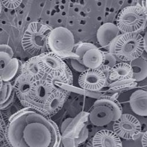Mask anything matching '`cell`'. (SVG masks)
Here are the masks:
<instances>
[{"label": "cell", "instance_id": "6da1fadb", "mask_svg": "<svg viewBox=\"0 0 147 147\" xmlns=\"http://www.w3.org/2000/svg\"><path fill=\"white\" fill-rule=\"evenodd\" d=\"M5 140L9 147H64L55 122L32 108H24L10 117Z\"/></svg>", "mask_w": 147, "mask_h": 147}, {"label": "cell", "instance_id": "7a4b0ae2", "mask_svg": "<svg viewBox=\"0 0 147 147\" xmlns=\"http://www.w3.org/2000/svg\"><path fill=\"white\" fill-rule=\"evenodd\" d=\"M122 114L121 104L115 98L104 96L95 101L88 112V118L94 126L104 127L118 120Z\"/></svg>", "mask_w": 147, "mask_h": 147}, {"label": "cell", "instance_id": "3957f363", "mask_svg": "<svg viewBox=\"0 0 147 147\" xmlns=\"http://www.w3.org/2000/svg\"><path fill=\"white\" fill-rule=\"evenodd\" d=\"M52 30L50 26L41 22L30 23L22 38L24 50L32 57L50 52L47 47V40Z\"/></svg>", "mask_w": 147, "mask_h": 147}, {"label": "cell", "instance_id": "277c9868", "mask_svg": "<svg viewBox=\"0 0 147 147\" xmlns=\"http://www.w3.org/2000/svg\"><path fill=\"white\" fill-rule=\"evenodd\" d=\"M145 51L143 36L139 33L122 34L114 45V54L122 61H131L141 57Z\"/></svg>", "mask_w": 147, "mask_h": 147}, {"label": "cell", "instance_id": "5b68a950", "mask_svg": "<svg viewBox=\"0 0 147 147\" xmlns=\"http://www.w3.org/2000/svg\"><path fill=\"white\" fill-rule=\"evenodd\" d=\"M47 47L49 51L62 58L77 57L74 53L76 47L74 36L66 28L59 27L53 29L48 36Z\"/></svg>", "mask_w": 147, "mask_h": 147}, {"label": "cell", "instance_id": "8992f818", "mask_svg": "<svg viewBox=\"0 0 147 147\" xmlns=\"http://www.w3.org/2000/svg\"><path fill=\"white\" fill-rule=\"evenodd\" d=\"M147 14L142 7L128 6L122 9L117 18V26L122 34L138 33L145 26Z\"/></svg>", "mask_w": 147, "mask_h": 147}, {"label": "cell", "instance_id": "52a82bcc", "mask_svg": "<svg viewBox=\"0 0 147 147\" xmlns=\"http://www.w3.org/2000/svg\"><path fill=\"white\" fill-rule=\"evenodd\" d=\"M113 129L119 138L131 140L140 134L141 125L134 116L122 114L118 120L114 122Z\"/></svg>", "mask_w": 147, "mask_h": 147}, {"label": "cell", "instance_id": "ba28073f", "mask_svg": "<svg viewBox=\"0 0 147 147\" xmlns=\"http://www.w3.org/2000/svg\"><path fill=\"white\" fill-rule=\"evenodd\" d=\"M107 79L100 69H88L81 73L78 78L80 87L85 90L96 91L102 89L106 84Z\"/></svg>", "mask_w": 147, "mask_h": 147}, {"label": "cell", "instance_id": "9c48e42d", "mask_svg": "<svg viewBox=\"0 0 147 147\" xmlns=\"http://www.w3.org/2000/svg\"><path fill=\"white\" fill-rule=\"evenodd\" d=\"M122 34L115 24L105 23L97 31L96 37L100 45L114 54V45Z\"/></svg>", "mask_w": 147, "mask_h": 147}, {"label": "cell", "instance_id": "30bf717a", "mask_svg": "<svg viewBox=\"0 0 147 147\" xmlns=\"http://www.w3.org/2000/svg\"><path fill=\"white\" fill-rule=\"evenodd\" d=\"M57 89L51 86L45 79L36 81L30 92V98L33 104V108L42 113L43 106L45 101L50 95Z\"/></svg>", "mask_w": 147, "mask_h": 147}, {"label": "cell", "instance_id": "8fae6325", "mask_svg": "<svg viewBox=\"0 0 147 147\" xmlns=\"http://www.w3.org/2000/svg\"><path fill=\"white\" fill-rule=\"evenodd\" d=\"M69 94L70 92L68 90L62 87L54 91L45 101L42 113L49 117L55 115L63 108Z\"/></svg>", "mask_w": 147, "mask_h": 147}, {"label": "cell", "instance_id": "7c38bea8", "mask_svg": "<svg viewBox=\"0 0 147 147\" xmlns=\"http://www.w3.org/2000/svg\"><path fill=\"white\" fill-rule=\"evenodd\" d=\"M36 81L29 76L20 74L14 83L16 96L24 108H33L30 98V92L32 85Z\"/></svg>", "mask_w": 147, "mask_h": 147}, {"label": "cell", "instance_id": "4fadbf2b", "mask_svg": "<svg viewBox=\"0 0 147 147\" xmlns=\"http://www.w3.org/2000/svg\"><path fill=\"white\" fill-rule=\"evenodd\" d=\"M0 78L5 82H11L14 79L18 72L21 73L22 63L16 58L12 57L8 54L0 53Z\"/></svg>", "mask_w": 147, "mask_h": 147}, {"label": "cell", "instance_id": "5bb4252c", "mask_svg": "<svg viewBox=\"0 0 147 147\" xmlns=\"http://www.w3.org/2000/svg\"><path fill=\"white\" fill-rule=\"evenodd\" d=\"M104 58V52L95 46L78 55L77 59L87 69H98L103 64Z\"/></svg>", "mask_w": 147, "mask_h": 147}, {"label": "cell", "instance_id": "9a60e30c", "mask_svg": "<svg viewBox=\"0 0 147 147\" xmlns=\"http://www.w3.org/2000/svg\"><path fill=\"white\" fill-rule=\"evenodd\" d=\"M21 74L29 76L35 81L45 79L47 76L39 56L32 57L22 63Z\"/></svg>", "mask_w": 147, "mask_h": 147}, {"label": "cell", "instance_id": "2e32d148", "mask_svg": "<svg viewBox=\"0 0 147 147\" xmlns=\"http://www.w3.org/2000/svg\"><path fill=\"white\" fill-rule=\"evenodd\" d=\"M39 57L47 76L52 72L65 70L68 68L62 58L52 52L44 53Z\"/></svg>", "mask_w": 147, "mask_h": 147}, {"label": "cell", "instance_id": "e0dca14e", "mask_svg": "<svg viewBox=\"0 0 147 147\" xmlns=\"http://www.w3.org/2000/svg\"><path fill=\"white\" fill-rule=\"evenodd\" d=\"M93 147H122L120 138L113 131L103 129L97 132L92 138Z\"/></svg>", "mask_w": 147, "mask_h": 147}, {"label": "cell", "instance_id": "ac0fdd59", "mask_svg": "<svg viewBox=\"0 0 147 147\" xmlns=\"http://www.w3.org/2000/svg\"><path fill=\"white\" fill-rule=\"evenodd\" d=\"M132 111L141 117H147V92L138 90L134 92L129 98Z\"/></svg>", "mask_w": 147, "mask_h": 147}, {"label": "cell", "instance_id": "d6986e66", "mask_svg": "<svg viewBox=\"0 0 147 147\" xmlns=\"http://www.w3.org/2000/svg\"><path fill=\"white\" fill-rule=\"evenodd\" d=\"M45 79L51 86L55 88L61 87L60 86L63 84L73 85V75L69 67L65 70L49 74Z\"/></svg>", "mask_w": 147, "mask_h": 147}, {"label": "cell", "instance_id": "ffe728a7", "mask_svg": "<svg viewBox=\"0 0 147 147\" xmlns=\"http://www.w3.org/2000/svg\"><path fill=\"white\" fill-rule=\"evenodd\" d=\"M133 71L130 64L127 63L117 64L110 71L109 80L111 81H119L132 80Z\"/></svg>", "mask_w": 147, "mask_h": 147}, {"label": "cell", "instance_id": "44dd1931", "mask_svg": "<svg viewBox=\"0 0 147 147\" xmlns=\"http://www.w3.org/2000/svg\"><path fill=\"white\" fill-rule=\"evenodd\" d=\"M16 91L14 84L1 80V109H7L14 101Z\"/></svg>", "mask_w": 147, "mask_h": 147}, {"label": "cell", "instance_id": "7402d4cb", "mask_svg": "<svg viewBox=\"0 0 147 147\" xmlns=\"http://www.w3.org/2000/svg\"><path fill=\"white\" fill-rule=\"evenodd\" d=\"M133 71L132 80L135 82H140L147 77V61L140 57L129 63Z\"/></svg>", "mask_w": 147, "mask_h": 147}, {"label": "cell", "instance_id": "603a6c76", "mask_svg": "<svg viewBox=\"0 0 147 147\" xmlns=\"http://www.w3.org/2000/svg\"><path fill=\"white\" fill-rule=\"evenodd\" d=\"M134 82L135 81L132 79L129 80L115 81V82H113L111 85V86L113 90H123L125 88H128L131 86H134Z\"/></svg>", "mask_w": 147, "mask_h": 147}, {"label": "cell", "instance_id": "cb8c5ba5", "mask_svg": "<svg viewBox=\"0 0 147 147\" xmlns=\"http://www.w3.org/2000/svg\"><path fill=\"white\" fill-rule=\"evenodd\" d=\"M105 53V58L103 62V65L107 66L110 68H113L116 64V59L114 56V54L110 53L104 52Z\"/></svg>", "mask_w": 147, "mask_h": 147}, {"label": "cell", "instance_id": "d4e9b609", "mask_svg": "<svg viewBox=\"0 0 147 147\" xmlns=\"http://www.w3.org/2000/svg\"><path fill=\"white\" fill-rule=\"evenodd\" d=\"M70 62L72 67L76 71L79 72H83L85 71L88 69L84 65H82L80 61L77 59V57L70 58Z\"/></svg>", "mask_w": 147, "mask_h": 147}, {"label": "cell", "instance_id": "484cf974", "mask_svg": "<svg viewBox=\"0 0 147 147\" xmlns=\"http://www.w3.org/2000/svg\"><path fill=\"white\" fill-rule=\"evenodd\" d=\"M22 2V1H20V0H16V1H4V0H2L1 1V3L5 8L10 9L18 8Z\"/></svg>", "mask_w": 147, "mask_h": 147}, {"label": "cell", "instance_id": "4316f807", "mask_svg": "<svg viewBox=\"0 0 147 147\" xmlns=\"http://www.w3.org/2000/svg\"><path fill=\"white\" fill-rule=\"evenodd\" d=\"M0 50H1V52L5 53L10 55L11 57H13L14 53L13 50H12V48L9 46L5 44H1V46H0Z\"/></svg>", "mask_w": 147, "mask_h": 147}, {"label": "cell", "instance_id": "83f0119b", "mask_svg": "<svg viewBox=\"0 0 147 147\" xmlns=\"http://www.w3.org/2000/svg\"><path fill=\"white\" fill-rule=\"evenodd\" d=\"M142 147H147V131L144 132L141 140Z\"/></svg>", "mask_w": 147, "mask_h": 147}, {"label": "cell", "instance_id": "f1b7e54d", "mask_svg": "<svg viewBox=\"0 0 147 147\" xmlns=\"http://www.w3.org/2000/svg\"><path fill=\"white\" fill-rule=\"evenodd\" d=\"M144 46H145V52L147 54V31L145 33L144 36Z\"/></svg>", "mask_w": 147, "mask_h": 147}, {"label": "cell", "instance_id": "f546056e", "mask_svg": "<svg viewBox=\"0 0 147 147\" xmlns=\"http://www.w3.org/2000/svg\"><path fill=\"white\" fill-rule=\"evenodd\" d=\"M86 147H93V145H92V139L91 140H90L88 144H87Z\"/></svg>", "mask_w": 147, "mask_h": 147}, {"label": "cell", "instance_id": "4dcf8cb0", "mask_svg": "<svg viewBox=\"0 0 147 147\" xmlns=\"http://www.w3.org/2000/svg\"><path fill=\"white\" fill-rule=\"evenodd\" d=\"M146 7H147V1L146 2Z\"/></svg>", "mask_w": 147, "mask_h": 147}]
</instances>
